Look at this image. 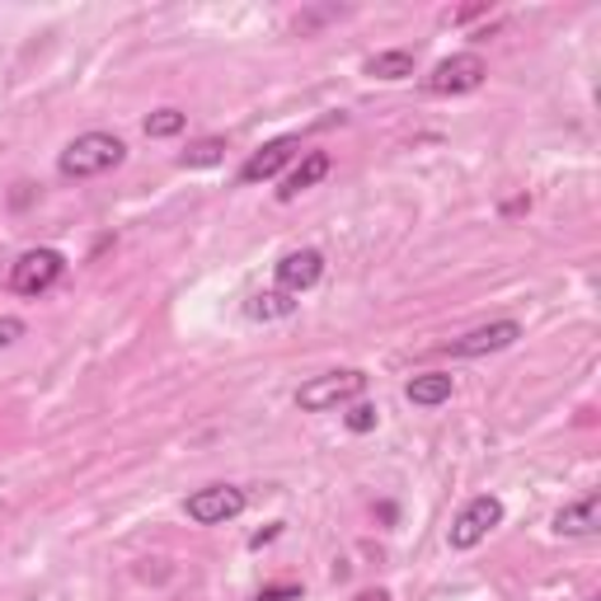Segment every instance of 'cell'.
I'll list each match as a JSON object with an SVG mask.
<instances>
[{"instance_id": "1", "label": "cell", "mask_w": 601, "mask_h": 601, "mask_svg": "<svg viewBox=\"0 0 601 601\" xmlns=\"http://www.w3.org/2000/svg\"><path fill=\"white\" fill-rule=\"evenodd\" d=\"M128 161V141L114 137V132H85L75 137L67 151L57 155V169L61 179H94V174H108Z\"/></svg>"}, {"instance_id": "2", "label": "cell", "mask_w": 601, "mask_h": 601, "mask_svg": "<svg viewBox=\"0 0 601 601\" xmlns=\"http://www.w3.org/2000/svg\"><path fill=\"white\" fill-rule=\"evenodd\" d=\"M362 390H367V372L343 367V372H325V376H315V381H306L296 390V404L306 409V414H329V409H339V404H353Z\"/></svg>"}, {"instance_id": "3", "label": "cell", "mask_w": 601, "mask_h": 601, "mask_svg": "<svg viewBox=\"0 0 601 601\" xmlns=\"http://www.w3.org/2000/svg\"><path fill=\"white\" fill-rule=\"evenodd\" d=\"M245 508H249V498H245V488H235V484H208V488H198V494H188V503H184L188 521H198V527H226V521H235Z\"/></svg>"}, {"instance_id": "4", "label": "cell", "mask_w": 601, "mask_h": 601, "mask_svg": "<svg viewBox=\"0 0 601 601\" xmlns=\"http://www.w3.org/2000/svg\"><path fill=\"white\" fill-rule=\"evenodd\" d=\"M61 273H67V259H61L57 249H28V255H20L10 268V287L20 296H43L57 287Z\"/></svg>"}, {"instance_id": "5", "label": "cell", "mask_w": 601, "mask_h": 601, "mask_svg": "<svg viewBox=\"0 0 601 601\" xmlns=\"http://www.w3.org/2000/svg\"><path fill=\"white\" fill-rule=\"evenodd\" d=\"M498 521H503V498H498V494H480V498H470L466 508H461V517L451 521L447 545H451V550H474L488 531L498 527Z\"/></svg>"}, {"instance_id": "6", "label": "cell", "mask_w": 601, "mask_h": 601, "mask_svg": "<svg viewBox=\"0 0 601 601\" xmlns=\"http://www.w3.org/2000/svg\"><path fill=\"white\" fill-rule=\"evenodd\" d=\"M488 81V67H484V57H474V52H456L447 61H437V67L423 75V90L428 94H470V90H480Z\"/></svg>"}, {"instance_id": "7", "label": "cell", "mask_w": 601, "mask_h": 601, "mask_svg": "<svg viewBox=\"0 0 601 601\" xmlns=\"http://www.w3.org/2000/svg\"><path fill=\"white\" fill-rule=\"evenodd\" d=\"M517 339H521L517 320H494V325H480V329H470V334L451 339L447 353L451 357H484V353H503V347H512Z\"/></svg>"}, {"instance_id": "8", "label": "cell", "mask_w": 601, "mask_h": 601, "mask_svg": "<svg viewBox=\"0 0 601 601\" xmlns=\"http://www.w3.org/2000/svg\"><path fill=\"white\" fill-rule=\"evenodd\" d=\"M320 278H325L320 249H292V255H282V263H278V292H287V296L310 292Z\"/></svg>"}, {"instance_id": "9", "label": "cell", "mask_w": 601, "mask_h": 601, "mask_svg": "<svg viewBox=\"0 0 601 601\" xmlns=\"http://www.w3.org/2000/svg\"><path fill=\"white\" fill-rule=\"evenodd\" d=\"M555 531L568 535V541H582V535L601 531V494H582L574 503H564L555 512Z\"/></svg>"}, {"instance_id": "10", "label": "cell", "mask_w": 601, "mask_h": 601, "mask_svg": "<svg viewBox=\"0 0 601 601\" xmlns=\"http://www.w3.org/2000/svg\"><path fill=\"white\" fill-rule=\"evenodd\" d=\"M300 151V141L296 137H278V141H268L263 151H255L249 161L240 165V184H263V179H273V174L292 161V155Z\"/></svg>"}, {"instance_id": "11", "label": "cell", "mask_w": 601, "mask_h": 601, "mask_svg": "<svg viewBox=\"0 0 601 601\" xmlns=\"http://www.w3.org/2000/svg\"><path fill=\"white\" fill-rule=\"evenodd\" d=\"M329 165H334V161H329L325 151H306V155H300V165H296V169L287 174V179H282L278 198H282V202L300 198V193H306V188H315V184L325 179V174H329Z\"/></svg>"}, {"instance_id": "12", "label": "cell", "mask_w": 601, "mask_h": 601, "mask_svg": "<svg viewBox=\"0 0 601 601\" xmlns=\"http://www.w3.org/2000/svg\"><path fill=\"white\" fill-rule=\"evenodd\" d=\"M451 376L447 372H423V376H414V381L404 386V394H409V404H419V409H437V404H447L451 400Z\"/></svg>"}, {"instance_id": "13", "label": "cell", "mask_w": 601, "mask_h": 601, "mask_svg": "<svg viewBox=\"0 0 601 601\" xmlns=\"http://www.w3.org/2000/svg\"><path fill=\"white\" fill-rule=\"evenodd\" d=\"M362 71H367L372 81H409V75H414V52H376L362 61Z\"/></svg>"}, {"instance_id": "14", "label": "cell", "mask_w": 601, "mask_h": 601, "mask_svg": "<svg viewBox=\"0 0 601 601\" xmlns=\"http://www.w3.org/2000/svg\"><path fill=\"white\" fill-rule=\"evenodd\" d=\"M245 315L249 320H292L296 315V296L287 292H259L245 300Z\"/></svg>"}, {"instance_id": "15", "label": "cell", "mask_w": 601, "mask_h": 601, "mask_svg": "<svg viewBox=\"0 0 601 601\" xmlns=\"http://www.w3.org/2000/svg\"><path fill=\"white\" fill-rule=\"evenodd\" d=\"M221 161H226V141H216V137L198 141V146H188V151L179 155L184 169H208V165H221Z\"/></svg>"}, {"instance_id": "16", "label": "cell", "mask_w": 601, "mask_h": 601, "mask_svg": "<svg viewBox=\"0 0 601 601\" xmlns=\"http://www.w3.org/2000/svg\"><path fill=\"white\" fill-rule=\"evenodd\" d=\"M184 114L179 108H155V114L146 118V137H179L184 132Z\"/></svg>"}, {"instance_id": "17", "label": "cell", "mask_w": 601, "mask_h": 601, "mask_svg": "<svg viewBox=\"0 0 601 601\" xmlns=\"http://www.w3.org/2000/svg\"><path fill=\"white\" fill-rule=\"evenodd\" d=\"M376 419H381V414H376V404H353V409L343 414L347 433H372V428H376Z\"/></svg>"}, {"instance_id": "18", "label": "cell", "mask_w": 601, "mask_h": 601, "mask_svg": "<svg viewBox=\"0 0 601 601\" xmlns=\"http://www.w3.org/2000/svg\"><path fill=\"white\" fill-rule=\"evenodd\" d=\"M24 339V320H14V315H0V347L20 343Z\"/></svg>"}, {"instance_id": "19", "label": "cell", "mask_w": 601, "mask_h": 601, "mask_svg": "<svg viewBox=\"0 0 601 601\" xmlns=\"http://www.w3.org/2000/svg\"><path fill=\"white\" fill-rule=\"evenodd\" d=\"M255 601H300V588L296 582H278V588H263Z\"/></svg>"}, {"instance_id": "20", "label": "cell", "mask_w": 601, "mask_h": 601, "mask_svg": "<svg viewBox=\"0 0 601 601\" xmlns=\"http://www.w3.org/2000/svg\"><path fill=\"white\" fill-rule=\"evenodd\" d=\"M278 531H282V521H273V527H268V531H259V535H255V541H249V550H263V545H268V541H273V535H278Z\"/></svg>"}, {"instance_id": "21", "label": "cell", "mask_w": 601, "mask_h": 601, "mask_svg": "<svg viewBox=\"0 0 601 601\" xmlns=\"http://www.w3.org/2000/svg\"><path fill=\"white\" fill-rule=\"evenodd\" d=\"M357 601H390V597H386V592H362Z\"/></svg>"}, {"instance_id": "22", "label": "cell", "mask_w": 601, "mask_h": 601, "mask_svg": "<svg viewBox=\"0 0 601 601\" xmlns=\"http://www.w3.org/2000/svg\"><path fill=\"white\" fill-rule=\"evenodd\" d=\"M588 601H601V597H588Z\"/></svg>"}]
</instances>
